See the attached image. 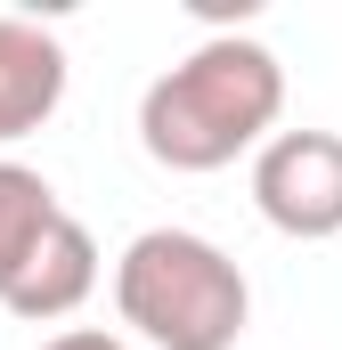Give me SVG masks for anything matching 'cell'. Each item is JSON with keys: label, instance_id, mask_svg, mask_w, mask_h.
Returning <instances> with one entry per match:
<instances>
[{"label": "cell", "instance_id": "cell-1", "mask_svg": "<svg viewBox=\"0 0 342 350\" xmlns=\"http://www.w3.org/2000/svg\"><path fill=\"white\" fill-rule=\"evenodd\" d=\"M285 114V66L245 33L196 41L171 74L147 82L139 98V147L163 172H220L245 147H261Z\"/></svg>", "mask_w": 342, "mask_h": 350}, {"label": "cell", "instance_id": "cell-2", "mask_svg": "<svg viewBox=\"0 0 342 350\" xmlns=\"http://www.w3.org/2000/svg\"><path fill=\"white\" fill-rule=\"evenodd\" d=\"M114 310L155 350H237L245 318H253V285L212 237L147 228L114 261Z\"/></svg>", "mask_w": 342, "mask_h": 350}, {"label": "cell", "instance_id": "cell-3", "mask_svg": "<svg viewBox=\"0 0 342 350\" xmlns=\"http://www.w3.org/2000/svg\"><path fill=\"white\" fill-rule=\"evenodd\" d=\"M253 204L277 237H342V131H269L253 155Z\"/></svg>", "mask_w": 342, "mask_h": 350}, {"label": "cell", "instance_id": "cell-4", "mask_svg": "<svg viewBox=\"0 0 342 350\" xmlns=\"http://www.w3.org/2000/svg\"><path fill=\"white\" fill-rule=\"evenodd\" d=\"M98 285V237H90L74 212H57L41 228V245L25 253V269L0 285V310H16L25 326H49V318H74Z\"/></svg>", "mask_w": 342, "mask_h": 350}, {"label": "cell", "instance_id": "cell-5", "mask_svg": "<svg viewBox=\"0 0 342 350\" xmlns=\"http://www.w3.org/2000/svg\"><path fill=\"white\" fill-rule=\"evenodd\" d=\"M66 106V41L33 16H0V147L33 139Z\"/></svg>", "mask_w": 342, "mask_h": 350}, {"label": "cell", "instance_id": "cell-6", "mask_svg": "<svg viewBox=\"0 0 342 350\" xmlns=\"http://www.w3.org/2000/svg\"><path fill=\"white\" fill-rule=\"evenodd\" d=\"M49 220H57V187H49L41 172H25V163L0 155V285L25 269V253L41 245Z\"/></svg>", "mask_w": 342, "mask_h": 350}, {"label": "cell", "instance_id": "cell-7", "mask_svg": "<svg viewBox=\"0 0 342 350\" xmlns=\"http://www.w3.org/2000/svg\"><path fill=\"white\" fill-rule=\"evenodd\" d=\"M41 350H122V342H114L106 326H66V334H49Z\"/></svg>", "mask_w": 342, "mask_h": 350}]
</instances>
